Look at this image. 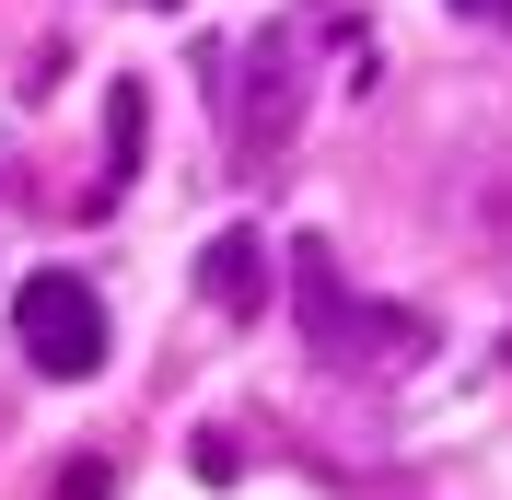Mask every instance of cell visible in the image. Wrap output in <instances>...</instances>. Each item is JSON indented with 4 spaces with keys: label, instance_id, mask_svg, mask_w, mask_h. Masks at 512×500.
Returning a JSON list of instances; mask_svg holds the SVG:
<instances>
[{
    "label": "cell",
    "instance_id": "1",
    "mask_svg": "<svg viewBox=\"0 0 512 500\" xmlns=\"http://www.w3.org/2000/svg\"><path fill=\"white\" fill-rule=\"evenodd\" d=\"M291 314H303V349H315L326 373H408L419 349H431V314H408V303H361L315 233L291 245Z\"/></svg>",
    "mask_w": 512,
    "mask_h": 500
},
{
    "label": "cell",
    "instance_id": "2",
    "mask_svg": "<svg viewBox=\"0 0 512 500\" xmlns=\"http://www.w3.org/2000/svg\"><path fill=\"white\" fill-rule=\"evenodd\" d=\"M222 128H233V163H280L303 140V47H291V24H256L222 59Z\"/></svg>",
    "mask_w": 512,
    "mask_h": 500
},
{
    "label": "cell",
    "instance_id": "3",
    "mask_svg": "<svg viewBox=\"0 0 512 500\" xmlns=\"http://www.w3.org/2000/svg\"><path fill=\"white\" fill-rule=\"evenodd\" d=\"M12 338H24V361L47 384H94L105 373V291L82 268H35L12 291Z\"/></svg>",
    "mask_w": 512,
    "mask_h": 500
},
{
    "label": "cell",
    "instance_id": "4",
    "mask_svg": "<svg viewBox=\"0 0 512 500\" xmlns=\"http://www.w3.org/2000/svg\"><path fill=\"white\" fill-rule=\"evenodd\" d=\"M198 291H210L222 314H256V303H268V245H256V233H210V256H198Z\"/></svg>",
    "mask_w": 512,
    "mask_h": 500
},
{
    "label": "cell",
    "instance_id": "5",
    "mask_svg": "<svg viewBox=\"0 0 512 500\" xmlns=\"http://www.w3.org/2000/svg\"><path fill=\"white\" fill-rule=\"evenodd\" d=\"M59 500H105V466H70V477H59Z\"/></svg>",
    "mask_w": 512,
    "mask_h": 500
},
{
    "label": "cell",
    "instance_id": "6",
    "mask_svg": "<svg viewBox=\"0 0 512 500\" xmlns=\"http://www.w3.org/2000/svg\"><path fill=\"white\" fill-rule=\"evenodd\" d=\"M454 12H489V24H512V0H454Z\"/></svg>",
    "mask_w": 512,
    "mask_h": 500
}]
</instances>
